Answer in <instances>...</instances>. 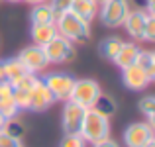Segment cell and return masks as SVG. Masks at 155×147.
Here are the masks:
<instances>
[{
	"instance_id": "1",
	"label": "cell",
	"mask_w": 155,
	"mask_h": 147,
	"mask_svg": "<svg viewBox=\"0 0 155 147\" xmlns=\"http://www.w3.org/2000/svg\"><path fill=\"white\" fill-rule=\"evenodd\" d=\"M57 34L63 35L65 39H69L75 45H83L91 39V24L84 22L83 18H79L77 14H73L71 10L61 14L55 20Z\"/></svg>"
},
{
	"instance_id": "2",
	"label": "cell",
	"mask_w": 155,
	"mask_h": 147,
	"mask_svg": "<svg viewBox=\"0 0 155 147\" xmlns=\"http://www.w3.org/2000/svg\"><path fill=\"white\" fill-rule=\"evenodd\" d=\"M110 118H106L104 114L96 112L94 108H88L84 112L83 124H81L79 133L84 137L87 143H96V141L104 139L110 136Z\"/></svg>"
},
{
	"instance_id": "3",
	"label": "cell",
	"mask_w": 155,
	"mask_h": 147,
	"mask_svg": "<svg viewBox=\"0 0 155 147\" xmlns=\"http://www.w3.org/2000/svg\"><path fill=\"white\" fill-rule=\"evenodd\" d=\"M130 8V0H106V2L98 4V16L102 26L110 28V30H118L124 26V20L128 16Z\"/></svg>"
},
{
	"instance_id": "4",
	"label": "cell",
	"mask_w": 155,
	"mask_h": 147,
	"mask_svg": "<svg viewBox=\"0 0 155 147\" xmlns=\"http://www.w3.org/2000/svg\"><path fill=\"white\" fill-rule=\"evenodd\" d=\"M43 80L49 92L53 94L55 102H65L69 100L71 96V90H73V84H75V77L71 73H65V71H51V73H45L43 77H39Z\"/></svg>"
},
{
	"instance_id": "5",
	"label": "cell",
	"mask_w": 155,
	"mask_h": 147,
	"mask_svg": "<svg viewBox=\"0 0 155 147\" xmlns=\"http://www.w3.org/2000/svg\"><path fill=\"white\" fill-rule=\"evenodd\" d=\"M100 94H102V88H100V84L94 79H77L75 84H73L69 100L83 106L84 110H88L94 106V102L98 100Z\"/></svg>"
},
{
	"instance_id": "6",
	"label": "cell",
	"mask_w": 155,
	"mask_h": 147,
	"mask_svg": "<svg viewBox=\"0 0 155 147\" xmlns=\"http://www.w3.org/2000/svg\"><path fill=\"white\" fill-rule=\"evenodd\" d=\"M43 51H45V57H47V61H49V65L51 63H55V65L71 63L77 57L75 43H71L69 39H65L63 35H59V34H57L49 43L43 45Z\"/></svg>"
},
{
	"instance_id": "7",
	"label": "cell",
	"mask_w": 155,
	"mask_h": 147,
	"mask_svg": "<svg viewBox=\"0 0 155 147\" xmlns=\"http://www.w3.org/2000/svg\"><path fill=\"white\" fill-rule=\"evenodd\" d=\"M155 139L153 126L147 122H134L124 129V143L126 147H145Z\"/></svg>"
},
{
	"instance_id": "8",
	"label": "cell",
	"mask_w": 155,
	"mask_h": 147,
	"mask_svg": "<svg viewBox=\"0 0 155 147\" xmlns=\"http://www.w3.org/2000/svg\"><path fill=\"white\" fill-rule=\"evenodd\" d=\"M87 110L83 106L75 104L71 100L63 102V110H61V128L65 133H79L81 124H83V118Z\"/></svg>"
},
{
	"instance_id": "9",
	"label": "cell",
	"mask_w": 155,
	"mask_h": 147,
	"mask_svg": "<svg viewBox=\"0 0 155 147\" xmlns=\"http://www.w3.org/2000/svg\"><path fill=\"white\" fill-rule=\"evenodd\" d=\"M18 59L22 61V65H24V67H26L30 73H34V75H38L39 71H43V69L49 65V61H47V57H45L43 47L35 45V43L24 47L22 51L18 53Z\"/></svg>"
},
{
	"instance_id": "10",
	"label": "cell",
	"mask_w": 155,
	"mask_h": 147,
	"mask_svg": "<svg viewBox=\"0 0 155 147\" xmlns=\"http://www.w3.org/2000/svg\"><path fill=\"white\" fill-rule=\"evenodd\" d=\"M147 10H141V8H134L128 12L124 20V26L128 35L134 41H143V34H145V22H147Z\"/></svg>"
},
{
	"instance_id": "11",
	"label": "cell",
	"mask_w": 155,
	"mask_h": 147,
	"mask_svg": "<svg viewBox=\"0 0 155 147\" xmlns=\"http://www.w3.org/2000/svg\"><path fill=\"white\" fill-rule=\"evenodd\" d=\"M55 104V98L49 92V88L43 84L41 79H38V83L34 84L30 92V102H28V108L26 110H31V112H45L47 108Z\"/></svg>"
},
{
	"instance_id": "12",
	"label": "cell",
	"mask_w": 155,
	"mask_h": 147,
	"mask_svg": "<svg viewBox=\"0 0 155 147\" xmlns=\"http://www.w3.org/2000/svg\"><path fill=\"white\" fill-rule=\"evenodd\" d=\"M122 83H124L126 88H130L134 92H140V90H145L153 80L137 65H130V67L122 69Z\"/></svg>"
},
{
	"instance_id": "13",
	"label": "cell",
	"mask_w": 155,
	"mask_h": 147,
	"mask_svg": "<svg viewBox=\"0 0 155 147\" xmlns=\"http://www.w3.org/2000/svg\"><path fill=\"white\" fill-rule=\"evenodd\" d=\"M38 79H39L38 75L30 73V75H26L22 80H18L16 84H12V98H14V102L18 104L20 110H26L28 108L30 92H31V88H34V84L38 83Z\"/></svg>"
},
{
	"instance_id": "14",
	"label": "cell",
	"mask_w": 155,
	"mask_h": 147,
	"mask_svg": "<svg viewBox=\"0 0 155 147\" xmlns=\"http://www.w3.org/2000/svg\"><path fill=\"white\" fill-rule=\"evenodd\" d=\"M0 114L6 120L18 118V114H20L18 104L12 98V84L8 80H0Z\"/></svg>"
},
{
	"instance_id": "15",
	"label": "cell",
	"mask_w": 155,
	"mask_h": 147,
	"mask_svg": "<svg viewBox=\"0 0 155 147\" xmlns=\"http://www.w3.org/2000/svg\"><path fill=\"white\" fill-rule=\"evenodd\" d=\"M140 51L141 49H140V45H137L136 41H124L112 63L116 65V67H120V69H126V67H130V65H136V59H137V55H140Z\"/></svg>"
},
{
	"instance_id": "16",
	"label": "cell",
	"mask_w": 155,
	"mask_h": 147,
	"mask_svg": "<svg viewBox=\"0 0 155 147\" xmlns=\"http://www.w3.org/2000/svg\"><path fill=\"white\" fill-rule=\"evenodd\" d=\"M2 67H4V80H8L10 84H16L26 75H30V71L22 65V61H20L18 57H12V59L2 61Z\"/></svg>"
},
{
	"instance_id": "17",
	"label": "cell",
	"mask_w": 155,
	"mask_h": 147,
	"mask_svg": "<svg viewBox=\"0 0 155 147\" xmlns=\"http://www.w3.org/2000/svg\"><path fill=\"white\" fill-rule=\"evenodd\" d=\"M30 35L35 45L43 47L57 35V28H55V24H31Z\"/></svg>"
},
{
	"instance_id": "18",
	"label": "cell",
	"mask_w": 155,
	"mask_h": 147,
	"mask_svg": "<svg viewBox=\"0 0 155 147\" xmlns=\"http://www.w3.org/2000/svg\"><path fill=\"white\" fill-rule=\"evenodd\" d=\"M71 12L77 14L79 18H83L84 22L91 24L92 20L98 16V4H96L94 0H73Z\"/></svg>"
},
{
	"instance_id": "19",
	"label": "cell",
	"mask_w": 155,
	"mask_h": 147,
	"mask_svg": "<svg viewBox=\"0 0 155 147\" xmlns=\"http://www.w3.org/2000/svg\"><path fill=\"white\" fill-rule=\"evenodd\" d=\"M122 43H124L122 38H118V35H108V38H104L102 41L98 43V55L102 57L104 61H114V57L120 51Z\"/></svg>"
},
{
	"instance_id": "20",
	"label": "cell",
	"mask_w": 155,
	"mask_h": 147,
	"mask_svg": "<svg viewBox=\"0 0 155 147\" xmlns=\"http://www.w3.org/2000/svg\"><path fill=\"white\" fill-rule=\"evenodd\" d=\"M30 20H31V24H55L57 18L49 4L39 2V4H34V8L30 12Z\"/></svg>"
},
{
	"instance_id": "21",
	"label": "cell",
	"mask_w": 155,
	"mask_h": 147,
	"mask_svg": "<svg viewBox=\"0 0 155 147\" xmlns=\"http://www.w3.org/2000/svg\"><path fill=\"white\" fill-rule=\"evenodd\" d=\"M136 65L149 77L151 80H155V53L149 49H141L140 55L136 59Z\"/></svg>"
},
{
	"instance_id": "22",
	"label": "cell",
	"mask_w": 155,
	"mask_h": 147,
	"mask_svg": "<svg viewBox=\"0 0 155 147\" xmlns=\"http://www.w3.org/2000/svg\"><path fill=\"white\" fill-rule=\"evenodd\" d=\"M92 108L96 110V112H100V114H104L106 118H112L114 114H116V110H118V104H116V100H114L110 94H100L98 96V100L94 102V106Z\"/></svg>"
},
{
	"instance_id": "23",
	"label": "cell",
	"mask_w": 155,
	"mask_h": 147,
	"mask_svg": "<svg viewBox=\"0 0 155 147\" xmlns=\"http://www.w3.org/2000/svg\"><path fill=\"white\" fill-rule=\"evenodd\" d=\"M137 108H140V112L147 118V124L153 126V120H155V96L153 94H145L143 98H140Z\"/></svg>"
},
{
	"instance_id": "24",
	"label": "cell",
	"mask_w": 155,
	"mask_h": 147,
	"mask_svg": "<svg viewBox=\"0 0 155 147\" xmlns=\"http://www.w3.org/2000/svg\"><path fill=\"white\" fill-rule=\"evenodd\" d=\"M2 129H4L6 133H10V136L18 137V139H22L24 133H26V128H24V124H22V122H18L16 118H12V120H6V124H4Z\"/></svg>"
},
{
	"instance_id": "25",
	"label": "cell",
	"mask_w": 155,
	"mask_h": 147,
	"mask_svg": "<svg viewBox=\"0 0 155 147\" xmlns=\"http://www.w3.org/2000/svg\"><path fill=\"white\" fill-rule=\"evenodd\" d=\"M59 147H87V141L81 133H65Z\"/></svg>"
},
{
	"instance_id": "26",
	"label": "cell",
	"mask_w": 155,
	"mask_h": 147,
	"mask_svg": "<svg viewBox=\"0 0 155 147\" xmlns=\"http://www.w3.org/2000/svg\"><path fill=\"white\" fill-rule=\"evenodd\" d=\"M47 4L51 6V10H53V14H55V18H59L61 14H65V12L71 10L73 0H47Z\"/></svg>"
},
{
	"instance_id": "27",
	"label": "cell",
	"mask_w": 155,
	"mask_h": 147,
	"mask_svg": "<svg viewBox=\"0 0 155 147\" xmlns=\"http://www.w3.org/2000/svg\"><path fill=\"white\" fill-rule=\"evenodd\" d=\"M143 41H145V43H153V41H155V16H153V14H147Z\"/></svg>"
},
{
	"instance_id": "28",
	"label": "cell",
	"mask_w": 155,
	"mask_h": 147,
	"mask_svg": "<svg viewBox=\"0 0 155 147\" xmlns=\"http://www.w3.org/2000/svg\"><path fill=\"white\" fill-rule=\"evenodd\" d=\"M0 147H24V145H22V139H18V137L6 133L4 129H0Z\"/></svg>"
},
{
	"instance_id": "29",
	"label": "cell",
	"mask_w": 155,
	"mask_h": 147,
	"mask_svg": "<svg viewBox=\"0 0 155 147\" xmlns=\"http://www.w3.org/2000/svg\"><path fill=\"white\" fill-rule=\"evenodd\" d=\"M92 147H120V143L108 136V137H104V139H100V141H96V143H92Z\"/></svg>"
},
{
	"instance_id": "30",
	"label": "cell",
	"mask_w": 155,
	"mask_h": 147,
	"mask_svg": "<svg viewBox=\"0 0 155 147\" xmlns=\"http://www.w3.org/2000/svg\"><path fill=\"white\" fill-rule=\"evenodd\" d=\"M4 124H6V118H4V116H2V114H0V129H2V128H4Z\"/></svg>"
},
{
	"instance_id": "31",
	"label": "cell",
	"mask_w": 155,
	"mask_h": 147,
	"mask_svg": "<svg viewBox=\"0 0 155 147\" xmlns=\"http://www.w3.org/2000/svg\"><path fill=\"white\" fill-rule=\"evenodd\" d=\"M28 4H39V2H47V0H26Z\"/></svg>"
},
{
	"instance_id": "32",
	"label": "cell",
	"mask_w": 155,
	"mask_h": 147,
	"mask_svg": "<svg viewBox=\"0 0 155 147\" xmlns=\"http://www.w3.org/2000/svg\"><path fill=\"white\" fill-rule=\"evenodd\" d=\"M0 80H4V67H2V61H0Z\"/></svg>"
},
{
	"instance_id": "33",
	"label": "cell",
	"mask_w": 155,
	"mask_h": 147,
	"mask_svg": "<svg viewBox=\"0 0 155 147\" xmlns=\"http://www.w3.org/2000/svg\"><path fill=\"white\" fill-rule=\"evenodd\" d=\"M145 147H155V139L151 141V143H149V145H145Z\"/></svg>"
},
{
	"instance_id": "34",
	"label": "cell",
	"mask_w": 155,
	"mask_h": 147,
	"mask_svg": "<svg viewBox=\"0 0 155 147\" xmlns=\"http://www.w3.org/2000/svg\"><path fill=\"white\" fill-rule=\"evenodd\" d=\"M94 2H96V4H102V2H106V0H94Z\"/></svg>"
},
{
	"instance_id": "35",
	"label": "cell",
	"mask_w": 155,
	"mask_h": 147,
	"mask_svg": "<svg viewBox=\"0 0 155 147\" xmlns=\"http://www.w3.org/2000/svg\"><path fill=\"white\" fill-rule=\"evenodd\" d=\"M6 2H20V0H6Z\"/></svg>"
},
{
	"instance_id": "36",
	"label": "cell",
	"mask_w": 155,
	"mask_h": 147,
	"mask_svg": "<svg viewBox=\"0 0 155 147\" xmlns=\"http://www.w3.org/2000/svg\"><path fill=\"white\" fill-rule=\"evenodd\" d=\"M0 2H2V0H0Z\"/></svg>"
}]
</instances>
